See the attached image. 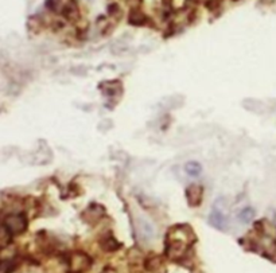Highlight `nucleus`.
Masks as SVG:
<instances>
[{"mask_svg":"<svg viewBox=\"0 0 276 273\" xmlns=\"http://www.w3.org/2000/svg\"><path fill=\"white\" fill-rule=\"evenodd\" d=\"M1 227L5 229L11 237L19 236L27 229V218L24 214H9L3 219Z\"/></svg>","mask_w":276,"mask_h":273,"instance_id":"nucleus-1","label":"nucleus"},{"mask_svg":"<svg viewBox=\"0 0 276 273\" xmlns=\"http://www.w3.org/2000/svg\"><path fill=\"white\" fill-rule=\"evenodd\" d=\"M92 265V259L84 252H75L68 260V267L71 273H82Z\"/></svg>","mask_w":276,"mask_h":273,"instance_id":"nucleus-2","label":"nucleus"},{"mask_svg":"<svg viewBox=\"0 0 276 273\" xmlns=\"http://www.w3.org/2000/svg\"><path fill=\"white\" fill-rule=\"evenodd\" d=\"M104 215H105V208L98 204H92L89 207L86 208L84 213H82V218H84L85 222L92 223V225L98 222Z\"/></svg>","mask_w":276,"mask_h":273,"instance_id":"nucleus-3","label":"nucleus"},{"mask_svg":"<svg viewBox=\"0 0 276 273\" xmlns=\"http://www.w3.org/2000/svg\"><path fill=\"white\" fill-rule=\"evenodd\" d=\"M186 199L192 207H198L204 199V187L200 185H190L186 189Z\"/></svg>","mask_w":276,"mask_h":273,"instance_id":"nucleus-4","label":"nucleus"},{"mask_svg":"<svg viewBox=\"0 0 276 273\" xmlns=\"http://www.w3.org/2000/svg\"><path fill=\"white\" fill-rule=\"evenodd\" d=\"M209 222L214 227H217V229H220V230H225V226H228V218H226V215H225V213L221 210L218 205H215L214 208H213L210 218H209Z\"/></svg>","mask_w":276,"mask_h":273,"instance_id":"nucleus-5","label":"nucleus"},{"mask_svg":"<svg viewBox=\"0 0 276 273\" xmlns=\"http://www.w3.org/2000/svg\"><path fill=\"white\" fill-rule=\"evenodd\" d=\"M144 268L151 273H167L166 265H164L163 260H162L160 256L148 257L144 261Z\"/></svg>","mask_w":276,"mask_h":273,"instance_id":"nucleus-6","label":"nucleus"},{"mask_svg":"<svg viewBox=\"0 0 276 273\" xmlns=\"http://www.w3.org/2000/svg\"><path fill=\"white\" fill-rule=\"evenodd\" d=\"M100 246H101V249H104L105 252H115V250L120 249L122 244H120L112 234H105V236L100 240Z\"/></svg>","mask_w":276,"mask_h":273,"instance_id":"nucleus-7","label":"nucleus"},{"mask_svg":"<svg viewBox=\"0 0 276 273\" xmlns=\"http://www.w3.org/2000/svg\"><path fill=\"white\" fill-rule=\"evenodd\" d=\"M128 20H130V23L135 24V26H143L147 22V16L139 9H132Z\"/></svg>","mask_w":276,"mask_h":273,"instance_id":"nucleus-8","label":"nucleus"},{"mask_svg":"<svg viewBox=\"0 0 276 273\" xmlns=\"http://www.w3.org/2000/svg\"><path fill=\"white\" fill-rule=\"evenodd\" d=\"M64 16L69 20H74L78 18V8L74 1H69L68 4L64 7Z\"/></svg>","mask_w":276,"mask_h":273,"instance_id":"nucleus-9","label":"nucleus"},{"mask_svg":"<svg viewBox=\"0 0 276 273\" xmlns=\"http://www.w3.org/2000/svg\"><path fill=\"white\" fill-rule=\"evenodd\" d=\"M185 171H186V174L189 176H198L201 175L202 167L198 162H189L185 166Z\"/></svg>","mask_w":276,"mask_h":273,"instance_id":"nucleus-10","label":"nucleus"},{"mask_svg":"<svg viewBox=\"0 0 276 273\" xmlns=\"http://www.w3.org/2000/svg\"><path fill=\"white\" fill-rule=\"evenodd\" d=\"M253 215H255V210H253L252 207H245L243 211L239 214V219L243 223H248L252 221Z\"/></svg>","mask_w":276,"mask_h":273,"instance_id":"nucleus-11","label":"nucleus"}]
</instances>
